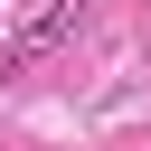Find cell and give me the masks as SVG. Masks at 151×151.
<instances>
[{"label":"cell","instance_id":"cell-1","mask_svg":"<svg viewBox=\"0 0 151 151\" xmlns=\"http://www.w3.org/2000/svg\"><path fill=\"white\" fill-rule=\"evenodd\" d=\"M76 19H85V0H47V9H38V19H28V28L9 38V47H0V76H19L28 57H47V47H57V38L76 28Z\"/></svg>","mask_w":151,"mask_h":151}]
</instances>
